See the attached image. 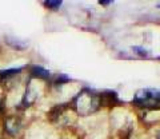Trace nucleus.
I'll return each instance as SVG.
<instances>
[{"instance_id":"1","label":"nucleus","mask_w":160,"mask_h":139,"mask_svg":"<svg viewBox=\"0 0 160 139\" xmlns=\"http://www.w3.org/2000/svg\"><path fill=\"white\" fill-rule=\"evenodd\" d=\"M72 107L76 114L80 116H88L96 112L102 107L100 102V94L91 90V88H83L72 100Z\"/></svg>"},{"instance_id":"2","label":"nucleus","mask_w":160,"mask_h":139,"mask_svg":"<svg viewBox=\"0 0 160 139\" xmlns=\"http://www.w3.org/2000/svg\"><path fill=\"white\" fill-rule=\"evenodd\" d=\"M71 110H73V107H69V104H58L56 107H53L49 111V121L52 123H56V125H67L69 119L66 115Z\"/></svg>"},{"instance_id":"3","label":"nucleus","mask_w":160,"mask_h":139,"mask_svg":"<svg viewBox=\"0 0 160 139\" xmlns=\"http://www.w3.org/2000/svg\"><path fill=\"white\" fill-rule=\"evenodd\" d=\"M43 92V87L42 84H35L32 80H29L27 84L26 92H24V96L22 99V106L24 108L29 107L31 104L39 98V95Z\"/></svg>"},{"instance_id":"4","label":"nucleus","mask_w":160,"mask_h":139,"mask_svg":"<svg viewBox=\"0 0 160 139\" xmlns=\"http://www.w3.org/2000/svg\"><path fill=\"white\" fill-rule=\"evenodd\" d=\"M4 130H6L9 135H18L19 131L22 130V121L19 116L9 115L4 121Z\"/></svg>"},{"instance_id":"5","label":"nucleus","mask_w":160,"mask_h":139,"mask_svg":"<svg viewBox=\"0 0 160 139\" xmlns=\"http://www.w3.org/2000/svg\"><path fill=\"white\" fill-rule=\"evenodd\" d=\"M100 102L102 106H115V104L122 103V100L119 99L118 94L115 91H104L100 94Z\"/></svg>"},{"instance_id":"6","label":"nucleus","mask_w":160,"mask_h":139,"mask_svg":"<svg viewBox=\"0 0 160 139\" xmlns=\"http://www.w3.org/2000/svg\"><path fill=\"white\" fill-rule=\"evenodd\" d=\"M29 74H31L32 78L39 79V80H47V79L51 78V72L48 70L43 68L42 66H32L29 68Z\"/></svg>"},{"instance_id":"7","label":"nucleus","mask_w":160,"mask_h":139,"mask_svg":"<svg viewBox=\"0 0 160 139\" xmlns=\"http://www.w3.org/2000/svg\"><path fill=\"white\" fill-rule=\"evenodd\" d=\"M23 71V67H18V68H9V70H2L0 71V82L6 83L9 79L15 78L16 75H19V72Z\"/></svg>"},{"instance_id":"8","label":"nucleus","mask_w":160,"mask_h":139,"mask_svg":"<svg viewBox=\"0 0 160 139\" xmlns=\"http://www.w3.org/2000/svg\"><path fill=\"white\" fill-rule=\"evenodd\" d=\"M6 40H7V43L9 44V46H12L13 48H16V49H24V48L28 46L26 42H22V40H19V39H16V38L7 36Z\"/></svg>"},{"instance_id":"9","label":"nucleus","mask_w":160,"mask_h":139,"mask_svg":"<svg viewBox=\"0 0 160 139\" xmlns=\"http://www.w3.org/2000/svg\"><path fill=\"white\" fill-rule=\"evenodd\" d=\"M68 82H71V78H68L67 75H64V74H59V75L55 76L52 83L55 86H63V84H66Z\"/></svg>"},{"instance_id":"10","label":"nucleus","mask_w":160,"mask_h":139,"mask_svg":"<svg viewBox=\"0 0 160 139\" xmlns=\"http://www.w3.org/2000/svg\"><path fill=\"white\" fill-rule=\"evenodd\" d=\"M62 2H51V0H49V2H46L44 3V6H46L47 8H49V9H52V11H56V9H59L60 7H62Z\"/></svg>"},{"instance_id":"11","label":"nucleus","mask_w":160,"mask_h":139,"mask_svg":"<svg viewBox=\"0 0 160 139\" xmlns=\"http://www.w3.org/2000/svg\"><path fill=\"white\" fill-rule=\"evenodd\" d=\"M132 49H133V51L136 52V54H139L140 56H143V58H148V55H149L147 49H144V48H142V47H132Z\"/></svg>"},{"instance_id":"12","label":"nucleus","mask_w":160,"mask_h":139,"mask_svg":"<svg viewBox=\"0 0 160 139\" xmlns=\"http://www.w3.org/2000/svg\"><path fill=\"white\" fill-rule=\"evenodd\" d=\"M99 4H102V6H108V4H112V2H99Z\"/></svg>"}]
</instances>
